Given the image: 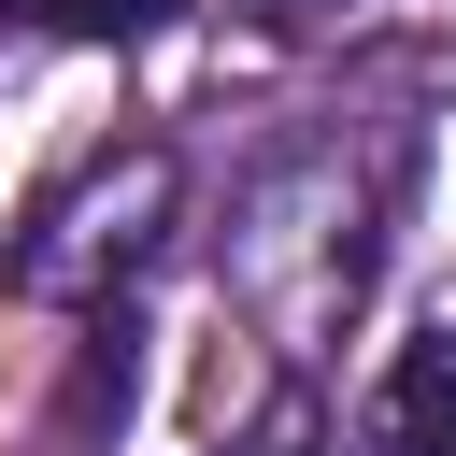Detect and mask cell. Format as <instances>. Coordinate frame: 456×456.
Wrapping results in <instances>:
<instances>
[{"label": "cell", "instance_id": "cell-1", "mask_svg": "<svg viewBox=\"0 0 456 456\" xmlns=\"http://www.w3.org/2000/svg\"><path fill=\"white\" fill-rule=\"evenodd\" d=\"M399 442H428V456H456V328L399 356Z\"/></svg>", "mask_w": 456, "mask_h": 456}, {"label": "cell", "instance_id": "cell-3", "mask_svg": "<svg viewBox=\"0 0 456 456\" xmlns=\"http://www.w3.org/2000/svg\"><path fill=\"white\" fill-rule=\"evenodd\" d=\"M256 14H314V0H256Z\"/></svg>", "mask_w": 456, "mask_h": 456}, {"label": "cell", "instance_id": "cell-2", "mask_svg": "<svg viewBox=\"0 0 456 456\" xmlns=\"http://www.w3.org/2000/svg\"><path fill=\"white\" fill-rule=\"evenodd\" d=\"M28 14H57L71 43H157V28L185 14V0H28Z\"/></svg>", "mask_w": 456, "mask_h": 456}]
</instances>
